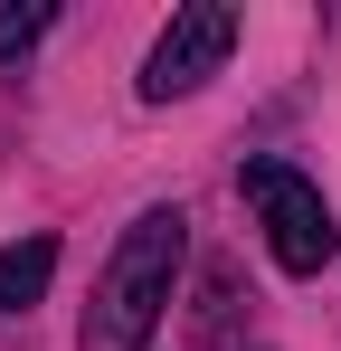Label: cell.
<instances>
[{
  "label": "cell",
  "instance_id": "obj_1",
  "mask_svg": "<svg viewBox=\"0 0 341 351\" xmlns=\"http://www.w3.org/2000/svg\"><path fill=\"white\" fill-rule=\"evenodd\" d=\"M180 256H190V219L180 209H142L123 247H114L105 285H95V313H86V351H152L170 313V285H180Z\"/></svg>",
  "mask_w": 341,
  "mask_h": 351
},
{
  "label": "cell",
  "instance_id": "obj_2",
  "mask_svg": "<svg viewBox=\"0 0 341 351\" xmlns=\"http://www.w3.org/2000/svg\"><path fill=\"white\" fill-rule=\"evenodd\" d=\"M247 209H256V228H266L284 276H323V266H332L341 228H332L323 190L294 171V162H247Z\"/></svg>",
  "mask_w": 341,
  "mask_h": 351
},
{
  "label": "cell",
  "instance_id": "obj_3",
  "mask_svg": "<svg viewBox=\"0 0 341 351\" xmlns=\"http://www.w3.org/2000/svg\"><path fill=\"white\" fill-rule=\"evenodd\" d=\"M237 48V10L227 0H190V10H170V29L152 38V58H142V95L170 105V95H190V86H209Z\"/></svg>",
  "mask_w": 341,
  "mask_h": 351
},
{
  "label": "cell",
  "instance_id": "obj_4",
  "mask_svg": "<svg viewBox=\"0 0 341 351\" xmlns=\"http://www.w3.org/2000/svg\"><path fill=\"white\" fill-rule=\"evenodd\" d=\"M48 276H57V237L48 228L19 237V247H0V313H29V304L48 294Z\"/></svg>",
  "mask_w": 341,
  "mask_h": 351
},
{
  "label": "cell",
  "instance_id": "obj_5",
  "mask_svg": "<svg viewBox=\"0 0 341 351\" xmlns=\"http://www.w3.org/2000/svg\"><path fill=\"white\" fill-rule=\"evenodd\" d=\"M48 0H0V58H19V48H38V38H48Z\"/></svg>",
  "mask_w": 341,
  "mask_h": 351
}]
</instances>
